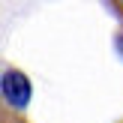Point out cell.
Returning <instances> with one entry per match:
<instances>
[{
  "instance_id": "6da1fadb",
  "label": "cell",
  "mask_w": 123,
  "mask_h": 123,
  "mask_svg": "<svg viewBox=\"0 0 123 123\" xmlns=\"http://www.w3.org/2000/svg\"><path fill=\"white\" fill-rule=\"evenodd\" d=\"M3 96H6L9 105L24 108V105H27V99H30V81L21 75V72L9 69V72L3 75Z\"/></svg>"
}]
</instances>
